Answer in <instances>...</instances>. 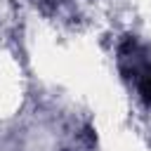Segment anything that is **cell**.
I'll use <instances>...</instances> for the list:
<instances>
[{
    "label": "cell",
    "instance_id": "6da1fadb",
    "mask_svg": "<svg viewBox=\"0 0 151 151\" xmlns=\"http://www.w3.org/2000/svg\"><path fill=\"white\" fill-rule=\"evenodd\" d=\"M120 66L127 78H132L137 94L151 106V57L137 40H125L120 45Z\"/></svg>",
    "mask_w": 151,
    "mask_h": 151
}]
</instances>
